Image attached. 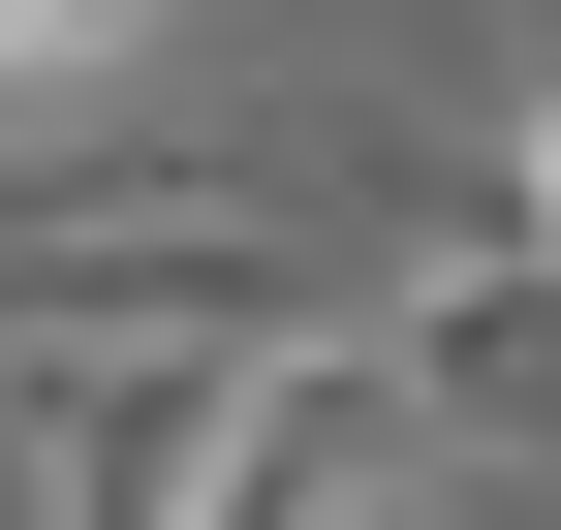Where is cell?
<instances>
[{
    "label": "cell",
    "mask_w": 561,
    "mask_h": 530,
    "mask_svg": "<svg viewBox=\"0 0 561 530\" xmlns=\"http://www.w3.org/2000/svg\"><path fill=\"white\" fill-rule=\"evenodd\" d=\"M500 219L561 250V62H530V94H500Z\"/></svg>",
    "instance_id": "cell-5"
},
{
    "label": "cell",
    "mask_w": 561,
    "mask_h": 530,
    "mask_svg": "<svg viewBox=\"0 0 561 530\" xmlns=\"http://www.w3.org/2000/svg\"><path fill=\"white\" fill-rule=\"evenodd\" d=\"M375 375H405V406L468 437V469H561V250L500 219V187H468V219L405 250V312H375Z\"/></svg>",
    "instance_id": "cell-2"
},
{
    "label": "cell",
    "mask_w": 561,
    "mask_h": 530,
    "mask_svg": "<svg viewBox=\"0 0 561 530\" xmlns=\"http://www.w3.org/2000/svg\"><path fill=\"white\" fill-rule=\"evenodd\" d=\"M343 312V219L250 157H94V187H0V375L62 344H312Z\"/></svg>",
    "instance_id": "cell-1"
},
{
    "label": "cell",
    "mask_w": 561,
    "mask_h": 530,
    "mask_svg": "<svg viewBox=\"0 0 561 530\" xmlns=\"http://www.w3.org/2000/svg\"><path fill=\"white\" fill-rule=\"evenodd\" d=\"M219 406H250V344H62L32 375V530H187Z\"/></svg>",
    "instance_id": "cell-3"
},
{
    "label": "cell",
    "mask_w": 561,
    "mask_h": 530,
    "mask_svg": "<svg viewBox=\"0 0 561 530\" xmlns=\"http://www.w3.org/2000/svg\"><path fill=\"white\" fill-rule=\"evenodd\" d=\"M125 32H157V0H0V94H94Z\"/></svg>",
    "instance_id": "cell-4"
}]
</instances>
